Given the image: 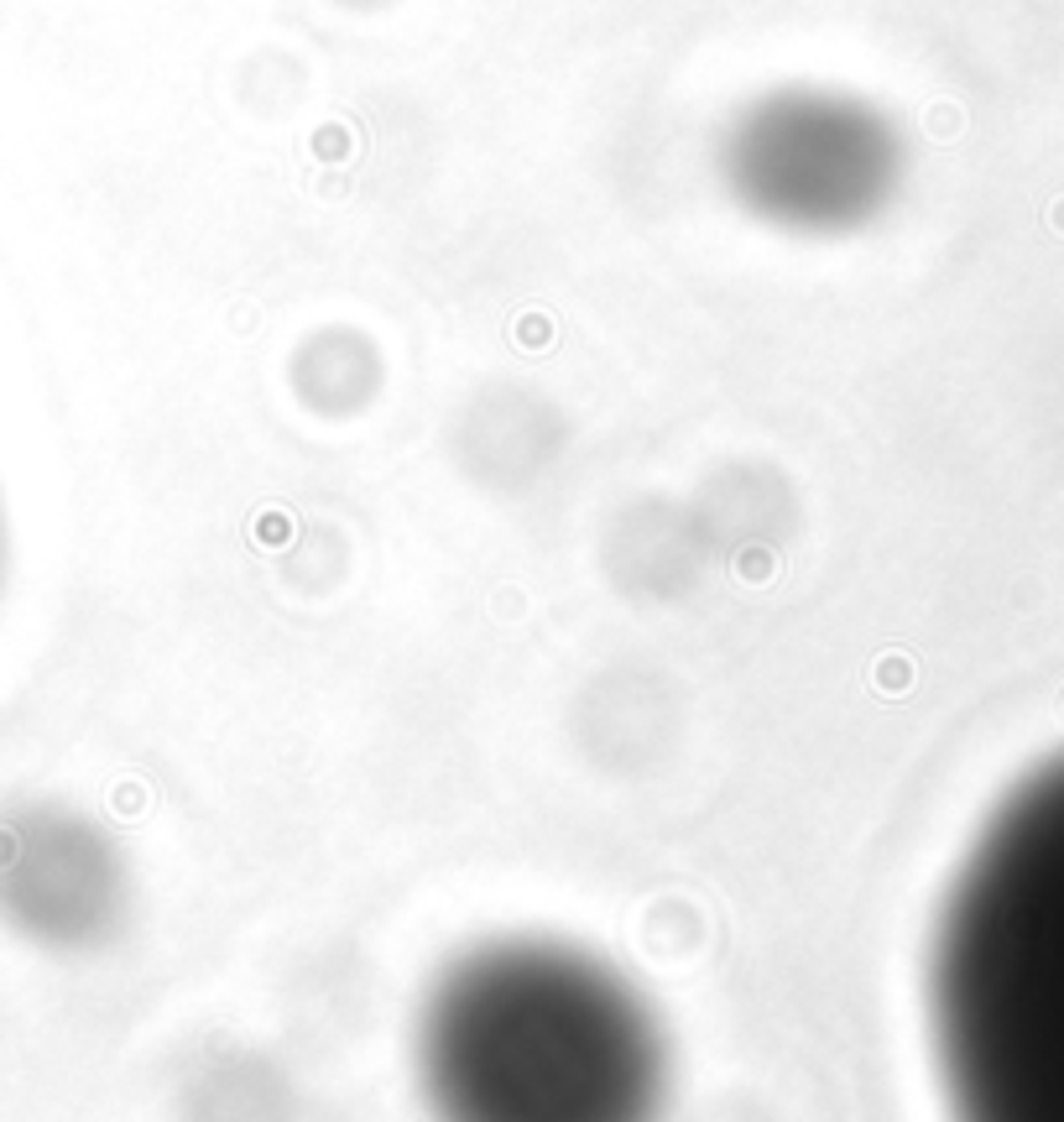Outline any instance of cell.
Here are the masks:
<instances>
[{
    "label": "cell",
    "instance_id": "6da1fadb",
    "mask_svg": "<svg viewBox=\"0 0 1064 1122\" xmlns=\"http://www.w3.org/2000/svg\"><path fill=\"white\" fill-rule=\"evenodd\" d=\"M949 1122H1064V757L987 820L929 960Z\"/></svg>",
    "mask_w": 1064,
    "mask_h": 1122
},
{
    "label": "cell",
    "instance_id": "7a4b0ae2",
    "mask_svg": "<svg viewBox=\"0 0 1064 1122\" xmlns=\"http://www.w3.org/2000/svg\"><path fill=\"white\" fill-rule=\"evenodd\" d=\"M423 1081L444 1122H653L658 1034L595 960L501 945L439 987Z\"/></svg>",
    "mask_w": 1064,
    "mask_h": 1122
}]
</instances>
